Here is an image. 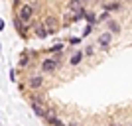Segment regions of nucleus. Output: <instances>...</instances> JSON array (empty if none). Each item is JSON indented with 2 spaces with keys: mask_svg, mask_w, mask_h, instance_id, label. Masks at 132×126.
Wrapping results in <instances>:
<instances>
[{
  "mask_svg": "<svg viewBox=\"0 0 132 126\" xmlns=\"http://www.w3.org/2000/svg\"><path fill=\"white\" fill-rule=\"evenodd\" d=\"M34 14H36V4H22L20 8H18L16 16L20 18L22 22L30 24V22H32V18H34Z\"/></svg>",
  "mask_w": 132,
  "mask_h": 126,
  "instance_id": "2",
  "label": "nucleus"
},
{
  "mask_svg": "<svg viewBox=\"0 0 132 126\" xmlns=\"http://www.w3.org/2000/svg\"><path fill=\"white\" fill-rule=\"evenodd\" d=\"M126 126H132V124H126Z\"/></svg>",
  "mask_w": 132,
  "mask_h": 126,
  "instance_id": "24",
  "label": "nucleus"
},
{
  "mask_svg": "<svg viewBox=\"0 0 132 126\" xmlns=\"http://www.w3.org/2000/svg\"><path fill=\"white\" fill-rule=\"evenodd\" d=\"M28 65H30V53H28V51H24V53L20 55V63H18V67L26 69Z\"/></svg>",
  "mask_w": 132,
  "mask_h": 126,
  "instance_id": "13",
  "label": "nucleus"
},
{
  "mask_svg": "<svg viewBox=\"0 0 132 126\" xmlns=\"http://www.w3.org/2000/svg\"><path fill=\"white\" fill-rule=\"evenodd\" d=\"M36 36H38V38H42V39L50 36V32H47V28H45V24H44V22L36 26Z\"/></svg>",
  "mask_w": 132,
  "mask_h": 126,
  "instance_id": "12",
  "label": "nucleus"
},
{
  "mask_svg": "<svg viewBox=\"0 0 132 126\" xmlns=\"http://www.w3.org/2000/svg\"><path fill=\"white\" fill-rule=\"evenodd\" d=\"M14 28H16V32L20 33V36H24V33H26V22H22L18 16H14Z\"/></svg>",
  "mask_w": 132,
  "mask_h": 126,
  "instance_id": "10",
  "label": "nucleus"
},
{
  "mask_svg": "<svg viewBox=\"0 0 132 126\" xmlns=\"http://www.w3.org/2000/svg\"><path fill=\"white\" fill-rule=\"evenodd\" d=\"M95 55V45H87L85 47V57H93Z\"/></svg>",
  "mask_w": 132,
  "mask_h": 126,
  "instance_id": "18",
  "label": "nucleus"
},
{
  "mask_svg": "<svg viewBox=\"0 0 132 126\" xmlns=\"http://www.w3.org/2000/svg\"><path fill=\"white\" fill-rule=\"evenodd\" d=\"M85 20H87V24H97L99 22V16H97V14H95V12H91V10H87V14H85Z\"/></svg>",
  "mask_w": 132,
  "mask_h": 126,
  "instance_id": "14",
  "label": "nucleus"
},
{
  "mask_svg": "<svg viewBox=\"0 0 132 126\" xmlns=\"http://www.w3.org/2000/svg\"><path fill=\"white\" fill-rule=\"evenodd\" d=\"M32 110H34V114L39 116V118H45V116H47V108H44V106L38 104V103H32Z\"/></svg>",
  "mask_w": 132,
  "mask_h": 126,
  "instance_id": "8",
  "label": "nucleus"
},
{
  "mask_svg": "<svg viewBox=\"0 0 132 126\" xmlns=\"http://www.w3.org/2000/svg\"><path fill=\"white\" fill-rule=\"evenodd\" d=\"M95 2H101V4H105V2H106V0H95Z\"/></svg>",
  "mask_w": 132,
  "mask_h": 126,
  "instance_id": "22",
  "label": "nucleus"
},
{
  "mask_svg": "<svg viewBox=\"0 0 132 126\" xmlns=\"http://www.w3.org/2000/svg\"><path fill=\"white\" fill-rule=\"evenodd\" d=\"M110 20V12L103 10V14H99V22H109Z\"/></svg>",
  "mask_w": 132,
  "mask_h": 126,
  "instance_id": "17",
  "label": "nucleus"
},
{
  "mask_svg": "<svg viewBox=\"0 0 132 126\" xmlns=\"http://www.w3.org/2000/svg\"><path fill=\"white\" fill-rule=\"evenodd\" d=\"M106 30H109L110 33H114V36H116V33H120V32H122V26L118 24V20L110 18L109 22H106Z\"/></svg>",
  "mask_w": 132,
  "mask_h": 126,
  "instance_id": "7",
  "label": "nucleus"
},
{
  "mask_svg": "<svg viewBox=\"0 0 132 126\" xmlns=\"http://www.w3.org/2000/svg\"><path fill=\"white\" fill-rule=\"evenodd\" d=\"M91 33H93V24H87V26L83 28V32H81V38H87Z\"/></svg>",
  "mask_w": 132,
  "mask_h": 126,
  "instance_id": "16",
  "label": "nucleus"
},
{
  "mask_svg": "<svg viewBox=\"0 0 132 126\" xmlns=\"http://www.w3.org/2000/svg\"><path fill=\"white\" fill-rule=\"evenodd\" d=\"M44 24H45V28H47L50 36H51V33H55V32H57V28H59V22H57V18H55V16H45L44 18Z\"/></svg>",
  "mask_w": 132,
  "mask_h": 126,
  "instance_id": "6",
  "label": "nucleus"
},
{
  "mask_svg": "<svg viewBox=\"0 0 132 126\" xmlns=\"http://www.w3.org/2000/svg\"><path fill=\"white\" fill-rule=\"evenodd\" d=\"M81 2H83V4H85V2H91V0H81Z\"/></svg>",
  "mask_w": 132,
  "mask_h": 126,
  "instance_id": "23",
  "label": "nucleus"
},
{
  "mask_svg": "<svg viewBox=\"0 0 132 126\" xmlns=\"http://www.w3.org/2000/svg\"><path fill=\"white\" fill-rule=\"evenodd\" d=\"M67 8L71 12H79L81 8H85V6H83L81 0H67Z\"/></svg>",
  "mask_w": 132,
  "mask_h": 126,
  "instance_id": "11",
  "label": "nucleus"
},
{
  "mask_svg": "<svg viewBox=\"0 0 132 126\" xmlns=\"http://www.w3.org/2000/svg\"><path fill=\"white\" fill-rule=\"evenodd\" d=\"M63 49H65V45L63 44H55V45H51V47H47V51H50V53H63Z\"/></svg>",
  "mask_w": 132,
  "mask_h": 126,
  "instance_id": "15",
  "label": "nucleus"
},
{
  "mask_svg": "<svg viewBox=\"0 0 132 126\" xmlns=\"http://www.w3.org/2000/svg\"><path fill=\"white\" fill-rule=\"evenodd\" d=\"M69 126H83L81 122H69Z\"/></svg>",
  "mask_w": 132,
  "mask_h": 126,
  "instance_id": "20",
  "label": "nucleus"
},
{
  "mask_svg": "<svg viewBox=\"0 0 132 126\" xmlns=\"http://www.w3.org/2000/svg\"><path fill=\"white\" fill-rule=\"evenodd\" d=\"M112 36H114V33H110L109 30H106V32H103L99 36V45H101V49H110V44H112Z\"/></svg>",
  "mask_w": 132,
  "mask_h": 126,
  "instance_id": "3",
  "label": "nucleus"
},
{
  "mask_svg": "<svg viewBox=\"0 0 132 126\" xmlns=\"http://www.w3.org/2000/svg\"><path fill=\"white\" fill-rule=\"evenodd\" d=\"M44 83H45L44 75H32L30 79H28V87L32 89V91H38V89L44 87Z\"/></svg>",
  "mask_w": 132,
  "mask_h": 126,
  "instance_id": "4",
  "label": "nucleus"
},
{
  "mask_svg": "<svg viewBox=\"0 0 132 126\" xmlns=\"http://www.w3.org/2000/svg\"><path fill=\"white\" fill-rule=\"evenodd\" d=\"M109 126H122V124H116V122H110Z\"/></svg>",
  "mask_w": 132,
  "mask_h": 126,
  "instance_id": "21",
  "label": "nucleus"
},
{
  "mask_svg": "<svg viewBox=\"0 0 132 126\" xmlns=\"http://www.w3.org/2000/svg\"><path fill=\"white\" fill-rule=\"evenodd\" d=\"M81 44V38H71L69 39V45H79Z\"/></svg>",
  "mask_w": 132,
  "mask_h": 126,
  "instance_id": "19",
  "label": "nucleus"
},
{
  "mask_svg": "<svg viewBox=\"0 0 132 126\" xmlns=\"http://www.w3.org/2000/svg\"><path fill=\"white\" fill-rule=\"evenodd\" d=\"M39 67H42V73H45V75H51V73H55V71L61 67V53H55L53 57H47V59H44Z\"/></svg>",
  "mask_w": 132,
  "mask_h": 126,
  "instance_id": "1",
  "label": "nucleus"
},
{
  "mask_svg": "<svg viewBox=\"0 0 132 126\" xmlns=\"http://www.w3.org/2000/svg\"><path fill=\"white\" fill-rule=\"evenodd\" d=\"M103 10L116 12V10H122V4H120V2H105V4H103Z\"/></svg>",
  "mask_w": 132,
  "mask_h": 126,
  "instance_id": "9",
  "label": "nucleus"
},
{
  "mask_svg": "<svg viewBox=\"0 0 132 126\" xmlns=\"http://www.w3.org/2000/svg\"><path fill=\"white\" fill-rule=\"evenodd\" d=\"M83 59H85V49H77V51H73L71 57H69V65L71 67H79L83 63Z\"/></svg>",
  "mask_w": 132,
  "mask_h": 126,
  "instance_id": "5",
  "label": "nucleus"
}]
</instances>
